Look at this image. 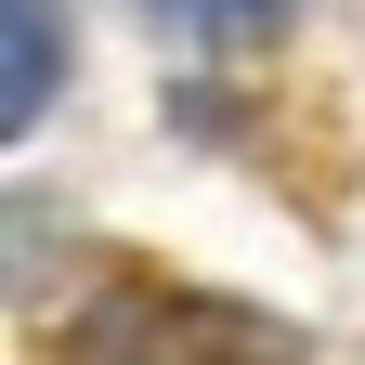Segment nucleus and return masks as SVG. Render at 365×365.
<instances>
[{"label": "nucleus", "mask_w": 365, "mask_h": 365, "mask_svg": "<svg viewBox=\"0 0 365 365\" xmlns=\"http://www.w3.org/2000/svg\"><path fill=\"white\" fill-rule=\"evenodd\" d=\"M53 365H300V339L248 300H196V287H105L53 327Z\"/></svg>", "instance_id": "1"}, {"label": "nucleus", "mask_w": 365, "mask_h": 365, "mask_svg": "<svg viewBox=\"0 0 365 365\" xmlns=\"http://www.w3.org/2000/svg\"><path fill=\"white\" fill-rule=\"evenodd\" d=\"M39 105H53V0H14V105H0V118H39Z\"/></svg>", "instance_id": "2"}, {"label": "nucleus", "mask_w": 365, "mask_h": 365, "mask_svg": "<svg viewBox=\"0 0 365 365\" xmlns=\"http://www.w3.org/2000/svg\"><path fill=\"white\" fill-rule=\"evenodd\" d=\"M157 14H182V26H248V14H274V0H157Z\"/></svg>", "instance_id": "3"}]
</instances>
